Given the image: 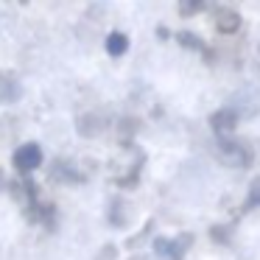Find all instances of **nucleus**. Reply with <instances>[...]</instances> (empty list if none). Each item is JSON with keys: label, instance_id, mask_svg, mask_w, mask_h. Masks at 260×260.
Wrapping results in <instances>:
<instances>
[{"label": "nucleus", "instance_id": "1", "mask_svg": "<svg viewBox=\"0 0 260 260\" xmlns=\"http://www.w3.org/2000/svg\"><path fill=\"white\" fill-rule=\"evenodd\" d=\"M12 162H14V168H17V174L28 176L31 171H37L42 165V148L37 146V143H23V146L14 151Z\"/></svg>", "mask_w": 260, "mask_h": 260}, {"label": "nucleus", "instance_id": "2", "mask_svg": "<svg viewBox=\"0 0 260 260\" xmlns=\"http://www.w3.org/2000/svg\"><path fill=\"white\" fill-rule=\"evenodd\" d=\"M187 243H190V235H182V238H157L154 241V252L159 257H168V260H182L187 252Z\"/></svg>", "mask_w": 260, "mask_h": 260}, {"label": "nucleus", "instance_id": "3", "mask_svg": "<svg viewBox=\"0 0 260 260\" xmlns=\"http://www.w3.org/2000/svg\"><path fill=\"white\" fill-rule=\"evenodd\" d=\"M221 159L226 165H238V168H246L252 165V151H249L243 143H232V140H221Z\"/></svg>", "mask_w": 260, "mask_h": 260}, {"label": "nucleus", "instance_id": "4", "mask_svg": "<svg viewBox=\"0 0 260 260\" xmlns=\"http://www.w3.org/2000/svg\"><path fill=\"white\" fill-rule=\"evenodd\" d=\"M210 126H213V132L221 140H226V135H232L235 126H238V112H232V109H218V112L210 118Z\"/></svg>", "mask_w": 260, "mask_h": 260}, {"label": "nucleus", "instance_id": "5", "mask_svg": "<svg viewBox=\"0 0 260 260\" xmlns=\"http://www.w3.org/2000/svg\"><path fill=\"white\" fill-rule=\"evenodd\" d=\"M213 20H215V28H218L221 34H235V31L241 28V14H238L235 9L218 6L213 12Z\"/></svg>", "mask_w": 260, "mask_h": 260}, {"label": "nucleus", "instance_id": "6", "mask_svg": "<svg viewBox=\"0 0 260 260\" xmlns=\"http://www.w3.org/2000/svg\"><path fill=\"white\" fill-rule=\"evenodd\" d=\"M126 48H129V40H126V34H120V31H112V34L107 37V51L112 53V56H123Z\"/></svg>", "mask_w": 260, "mask_h": 260}, {"label": "nucleus", "instance_id": "7", "mask_svg": "<svg viewBox=\"0 0 260 260\" xmlns=\"http://www.w3.org/2000/svg\"><path fill=\"white\" fill-rule=\"evenodd\" d=\"M176 40H179L185 48H193V51H202V53H207V51H204V42L199 40L196 34H187V31H179V34H176Z\"/></svg>", "mask_w": 260, "mask_h": 260}, {"label": "nucleus", "instance_id": "8", "mask_svg": "<svg viewBox=\"0 0 260 260\" xmlns=\"http://www.w3.org/2000/svg\"><path fill=\"white\" fill-rule=\"evenodd\" d=\"M249 204H260V179H254L249 187Z\"/></svg>", "mask_w": 260, "mask_h": 260}, {"label": "nucleus", "instance_id": "9", "mask_svg": "<svg viewBox=\"0 0 260 260\" xmlns=\"http://www.w3.org/2000/svg\"><path fill=\"white\" fill-rule=\"evenodd\" d=\"M202 9H204V3H182L179 12L187 17V14H196V12H202Z\"/></svg>", "mask_w": 260, "mask_h": 260}]
</instances>
